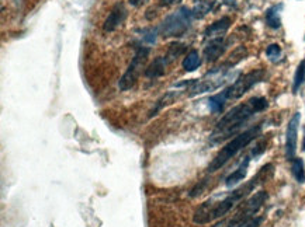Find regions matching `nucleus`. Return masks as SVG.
Wrapping results in <instances>:
<instances>
[{
  "mask_svg": "<svg viewBox=\"0 0 305 227\" xmlns=\"http://www.w3.org/2000/svg\"><path fill=\"white\" fill-rule=\"evenodd\" d=\"M273 170H274L273 164H266L252 180H249L246 184L240 185L237 189H234L229 195H226L224 199L218 200L217 197H214V198L205 200L204 203L200 205L197 211L193 214V222L196 225H207V223L214 222L220 217H224L238 202L245 199L259 184H262L269 177H271Z\"/></svg>",
  "mask_w": 305,
  "mask_h": 227,
  "instance_id": "1",
  "label": "nucleus"
},
{
  "mask_svg": "<svg viewBox=\"0 0 305 227\" xmlns=\"http://www.w3.org/2000/svg\"><path fill=\"white\" fill-rule=\"evenodd\" d=\"M267 107H269V103L265 97H253L249 101L229 109L225 115L217 122L211 136H210L211 142L212 143H220V142L225 140L226 137L237 134L254 114L265 111Z\"/></svg>",
  "mask_w": 305,
  "mask_h": 227,
  "instance_id": "2",
  "label": "nucleus"
},
{
  "mask_svg": "<svg viewBox=\"0 0 305 227\" xmlns=\"http://www.w3.org/2000/svg\"><path fill=\"white\" fill-rule=\"evenodd\" d=\"M262 132V125H256L252 126L249 129H246L245 132L237 135L229 143H226L225 146L222 147L218 154L212 159V161L208 166V173H215L218 171L220 168H222L228 161L231 160L232 157H235L242 149L248 146L251 142H253L259 135Z\"/></svg>",
  "mask_w": 305,
  "mask_h": 227,
  "instance_id": "3",
  "label": "nucleus"
},
{
  "mask_svg": "<svg viewBox=\"0 0 305 227\" xmlns=\"http://www.w3.org/2000/svg\"><path fill=\"white\" fill-rule=\"evenodd\" d=\"M228 70H229L228 66L224 65V66L210 70L203 79L194 80V83L191 84V87L188 90L190 91L188 97H194V95H199V94L214 91V90L220 89L221 86H224L226 81L231 79V75L228 73Z\"/></svg>",
  "mask_w": 305,
  "mask_h": 227,
  "instance_id": "4",
  "label": "nucleus"
},
{
  "mask_svg": "<svg viewBox=\"0 0 305 227\" xmlns=\"http://www.w3.org/2000/svg\"><path fill=\"white\" fill-rule=\"evenodd\" d=\"M193 10L187 7H180L177 12L168 15L162 26H160V34L163 37H180L186 32L191 20H193Z\"/></svg>",
  "mask_w": 305,
  "mask_h": 227,
  "instance_id": "5",
  "label": "nucleus"
},
{
  "mask_svg": "<svg viewBox=\"0 0 305 227\" xmlns=\"http://www.w3.org/2000/svg\"><path fill=\"white\" fill-rule=\"evenodd\" d=\"M148 56H149V48H146V46L136 48V52L134 55L130 66H128L127 72L122 75V77L119 81V87L121 91L131 90L134 86L136 84V81L139 79V75L142 73V70L145 67Z\"/></svg>",
  "mask_w": 305,
  "mask_h": 227,
  "instance_id": "6",
  "label": "nucleus"
},
{
  "mask_svg": "<svg viewBox=\"0 0 305 227\" xmlns=\"http://www.w3.org/2000/svg\"><path fill=\"white\" fill-rule=\"evenodd\" d=\"M267 198H269V194L266 191H259L246 200L245 203H242L238 208V211L235 212V214L231 217L232 226H238L240 223L254 217V214L260 211V208L263 206V203L267 200Z\"/></svg>",
  "mask_w": 305,
  "mask_h": 227,
  "instance_id": "7",
  "label": "nucleus"
},
{
  "mask_svg": "<svg viewBox=\"0 0 305 227\" xmlns=\"http://www.w3.org/2000/svg\"><path fill=\"white\" fill-rule=\"evenodd\" d=\"M263 77H265V72L260 70V69L249 72V73H246V75H243L239 79H237V81L232 86H229L222 93L225 94L226 100H238L243 94L248 93L254 84L263 80Z\"/></svg>",
  "mask_w": 305,
  "mask_h": 227,
  "instance_id": "8",
  "label": "nucleus"
},
{
  "mask_svg": "<svg viewBox=\"0 0 305 227\" xmlns=\"http://www.w3.org/2000/svg\"><path fill=\"white\" fill-rule=\"evenodd\" d=\"M300 120L301 115L300 112H295L292 118L287 125V132H286V157L287 160L291 161L295 159L297 153V136H298V126H300Z\"/></svg>",
  "mask_w": 305,
  "mask_h": 227,
  "instance_id": "9",
  "label": "nucleus"
},
{
  "mask_svg": "<svg viewBox=\"0 0 305 227\" xmlns=\"http://www.w3.org/2000/svg\"><path fill=\"white\" fill-rule=\"evenodd\" d=\"M125 17H127V10H125L124 4H122V3H117V4L111 9V12L108 14V17L106 18V21H104V24H103V30H104L106 32H113L114 30H117V28L124 23Z\"/></svg>",
  "mask_w": 305,
  "mask_h": 227,
  "instance_id": "10",
  "label": "nucleus"
},
{
  "mask_svg": "<svg viewBox=\"0 0 305 227\" xmlns=\"http://www.w3.org/2000/svg\"><path fill=\"white\" fill-rule=\"evenodd\" d=\"M226 49V42L224 41V37L222 38H215V40H211L205 49H204V58L208 63H212L215 62L217 59H220L222 54L225 52Z\"/></svg>",
  "mask_w": 305,
  "mask_h": 227,
  "instance_id": "11",
  "label": "nucleus"
},
{
  "mask_svg": "<svg viewBox=\"0 0 305 227\" xmlns=\"http://www.w3.org/2000/svg\"><path fill=\"white\" fill-rule=\"evenodd\" d=\"M229 27H231V18L222 17L221 20L215 21L210 27H207L205 32H204V38L210 41L215 40V38H222Z\"/></svg>",
  "mask_w": 305,
  "mask_h": 227,
  "instance_id": "12",
  "label": "nucleus"
},
{
  "mask_svg": "<svg viewBox=\"0 0 305 227\" xmlns=\"http://www.w3.org/2000/svg\"><path fill=\"white\" fill-rule=\"evenodd\" d=\"M249 163H251V156L243 157V160L240 161L239 167L232 174H229L225 180V185L228 188L235 187L240 181L245 180L246 174H248V168H249Z\"/></svg>",
  "mask_w": 305,
  "mask_h": 227,
  "instance_id": "13",
  "label": "nucleus"
},
{
  "mask_svg": "<svg viewBox=\"0 0 305 227\" xmlns=\"http://www.w3.org/2000/svg\"><path fill=\"white\" fill-rule=\"evenodd\" d=\"M169 59L166 56H158L149 66L145 69V76L148 79H158L165 75L166 67L169 65Z\"/></svg>",
  "mask_w": 305,
  "mask_h": 227,
  "instance_id": "14",
  "label": "nucleus"
},
{
  "mask_svg": "<svg viewBox=\"0 0 305 227\" xmlns=\"http://www.w3.org/2000/svg\"><path fill=\"white\" fill-rule=\"evenodd\" d=\"M283 9V4H277V6H273L270 7L267 12H266V23L267 26L273 30H277L281 27V18H280V10Z\"/></svg>",
  "mask_w": 305,
  "mask_h": 227,
  "instance_id": "15",
  "label": "nucleus"
},
{
  "mask_svg": "<svg viewBox=\"0 0 305 227\" xmlns=\"http://www.w3.org/2000/svg\"><path fill=\"white\" fill-rule=\"evenodd\" d=\"M201 65V58L197 51H190L183 59V69L186 72H194Z\"/></svg>",
  "mask_w": 305,
  "mask_h": 227,
  "instance_id": "16",
  "label": "nucleus"
},
{
  "mask_svg": "<svg viewBox=\"0 0 305 227\" xmlns=\"http://www.w3.org/2000/svg\"><path fill=\"white\" fill-rule=\"evenodd\" d=\"M291 173L294 175V178L297 180V182L303 184L305 182V168H304V161L303 159H292L291 160Z\"/></svg>",
  "mask_w": 305,
  "mask_h": 227,
  "instance_id": "17",
  "label": "nucleus"
},
{
  "mask_svg": "<svg viewBox=\"0 0 305 227\" xmlns=\"http://www.w3.org/2000/svg\"><path fill=\"white\" fill-rule=\"evenodd\" d=\"M226 97L225 94H217V95H212L211 98L208 100V107L211 109L212 112H221L224 109V106H225Z\"/></svg>",
  "mask_w": 305,
  "mask_h": 227,
  "instance_id": "18",
  "label": "nucleus"
},
{
  "mask_svg": "<svg viewBox=\"0 0 305 227\" xmlns=\"http://www.w3.org/2000/svg\"><path fill=\"white\" fill-rule=\"evenodd\" d=\"M212 6H214V1H211V0H201V1H197L196 9L193 10V15L196 18H201V17H204L207 13H210Z\"/></svg>",
  "mask_w": 305,
  "mask_h": 227,
  "instance_id": "19",
  "label": "nucleus"
},
{
  "mask_svg": "<svg viewBox=\"0 0 305 227\" xmlns=\"http://www.w3.org/2000/svg\"><path fill=\"white\" fill-rule=\"evenodd\" d=\"M186 51V45L185 44H180V42H173L169 45V51L166 58L169 59V62H173L174 59H177V56L183 54Z\"/></svg>",
  "mask_w": 305,
  "mask_h": 227,
  "instance_id": "20",
  "label": "nucleus"
},
{
  "mask_svg": "<svg viewBox=\"0 0 305 227\" xmlns=\"http://www.w3.org/2000/svg\"><path fill=\"white\" fill-rule=\"evenodd\" d=\"M305 80V61H303L298 67H297V72H295V76H294V84H292V91L297 93L298 89L301 87V84Z\"/></svg>",
  "mask_w": 305,
  "mask_h": 227,
  "instance_id": "21",
  "label": "nucleus"
},
{
  "mask_svg": "<svg viewBox=\"0 0 305 227\" xmlns=\"http://www.w3.org/2000/svg\"><path fill=\"white\" fill-rule=\"evenodd\" d=\"M266 55H267V58L271 62H277L280 59V56H281V48H280V45H277V44L269 45L267 49H266Z\"/></svg>",
  "mask_w": 305,
  "mask_h": 227,
  "instance_id": "22",
  "label": "nucleus"
},
{
  "mask_svg": "<svg viewBox=\"0 0 305 227\" xmlns=\"http://www.w3.org/2000/svg\"><path fill=\"white\" fill-rule=\"evenodd\" d=\"M262 222H263V217H262V216H257V217H252V219H249V220L240 223V225H238L237 227H259L262 225Z\"/></svg>",
  "mask_w": 305,
  "mask_h": 227,
  "instance_id": "23",
  "label": "nucleus"
},
{
  "mask_svg": "<svg viewBox=\"0 0 305 227\" xmlns=\"http://www.w3.org/2000/svg\"><path fill=\"white\" fill-rule=\"evenodd\" d=\"M142 32L145 34V35H144V40H145L148 44H155V42H156V30L149 28V30H144Z\"/></svg>",
  "mask_w": 305,
  "mask_h": 227,
  "instance_id": "24",
  "label": "nucleus"
},
{
  "mask_svg": "<svg viewBox=\"0 0 305 227\" xmlns=\"http://www.w3.org/2000/svg\"><path fill=\"white\" fill-rule=\"evenodd\" d=\"M211 227H234V226H232V223H231V219H225V220H221V222L215 223V225Z\"/></svg>",
  "mask_w": 305,
  "mask_h": 227,
  "instance_id": "25",
  "label": "nucleus"
},
{
  "mask_svg": "<svg viewBox=\"0 0 305 227\" xmlns=\"http://www.w3.org/2000/svg\"><path fill=\"white\" fill-rule=\"evenodd\" d=\"M148 0H128V3L134 6V7H139V6H142V4H145Z\"/></svg>",
  "mask_w": 305,
  "mask_h": 227,
  "instance_id": "26",
  "label": "nucleus"
},
{
  "mask_svg": "<svg viewBox=\"0 0 305 227\" xmlns=\"http://www.w3.org/2000/svg\"><path fill=\"white\" fill-rule=\"evenodd\" d=\"M179 1H182V0H162V6H172Z\"/></svg>",
  "mask_w": 305,
  "mask_h": 227,
  "instance_id": "27",
  "label": "nucleus"
},
{
  "mask_svg": "<svg viewBox=\"0 0 305 227\" xmlns=\"http://www.w3.org/2000/svg\"><path fill=\"white\" fill-rule=\"evenodd\" d=\"M303 150L305 151V137H304V142H303Z\"/></svg>",
  "mask_w": 305,
  "mask_h": 227,
  "instance_id": "28",
  "label": "nucleus"
},
{
  "mask_svg": "<svg viewBox=\"0 0 305 227\" xmlns=\"http://www.w3.org/2000/svg\"><path fill=\"white\" fill-rule=\"evenodd\" d=\"M196 1H201V0H196Z\"/></svg>",
  "mask_w": 305,
  "mask_h": 227,
  "instance_id": "29",
  "label": "nucleus"
}]
</instances>
